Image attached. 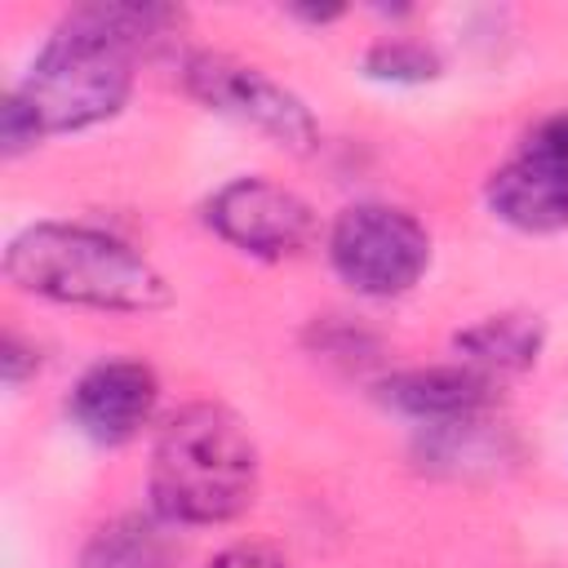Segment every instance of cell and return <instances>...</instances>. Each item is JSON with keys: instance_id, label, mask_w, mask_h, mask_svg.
<instances>
[{"instance_id": "obj_17", "label": "cell", "mask_w": 568, "mask_h": 568, "mask_svg": "<svg viewBox=\"0 0 568 568\" xmlns=\"http://www.w3.org/2000/svg\"><path fill=\"white\" fill-rule=\"evenodd\" d=\"M40 373V351H36V342H27L22 333H4V342H0V377H4V386H22L27 377H36Z\"/></svg>"}, {"instance_id": "obj_4", "label": "cell", "mask_w": 568, "mask_h": 568, "mask_svg": "<svg viewBox=\"0 0 568 568\" xmlns=\"http://www.w3.org/2000/svg\"><path fill=\"white\" fill-rule=\"evenodd\" d=\"M324 253H328L333 275L351 293L390 302L422 284V275L430 271L435 240L426 222L408 213L404 204L359 200L333 217L324 235Z\"/></svg>"}, {"instance_id": "obj_10", "label": "cell", "mask_w": 568, "mask_h": 568, "mask_svg": "<svg viewBox=\"0 0 568 568\" xmlns=\"http://www.w3.org/2000/svg\"><path fill=\"white\" fill-rule=\"evenodd\" d=\"M413 462L426 475H444V479L497 475L506 462H515V439H510L506 426L493 422V413L462 417V422H439V426H417Z\"/></svg>"}, {"instance_id": "obj_13", "label": "cell", "mask_w": 568, "mask_h": 568, "mask_svg": "<svg viewBox=\"0 0 568 568\" xmlns=\"http://www.w3.org/2000/svg\"><path fill=\"white\" fill-rule=\"evenodd\" d=\"M359 71L377 84H430L444 75V58L435 44L417 40V36H404V31H390V36H377L364 53H359Z\"/></svg>"}, {"instance_id": "obj_5", "label": "cell", "mask_w": 568, "mask_h": 568, "mask_svg": "<svg viewBox=\"0 0 568 568\" xmlns=\"http://www.w3.org/2000/svg\"><path fill=\"white\" fill-rule=\"evenodd\" d=\"M182 89L200 106L271 138L275 146L293 151V155H311L320 146V120L311 115V106L288 84H280L275 75H266L231 53H213V49L186 53Z\"/></svg>"}, {"instance_id": "obj_16", "label": "cell", "mask_w": 568, "mask_h": 568, "mask_svg": "<svg viewBox=\"0 0 568 568\" xmlns=\"http://www.w3.org/2000/svg\"><path fill=\"white\" fill-rule=\"evenodd\" d=\"M524 151H532V155H541V160H550L555 169H564L568 173V111H555V115H541L528 133H524V142H519Z\"/></svg>"}, {"instance_id": "obj_18", "label": "cell", "mask_w": 568, "mask_h": 568, "mask_svg": "<svg viewBox=\"0 0 568 568\" xmlns=\"http://www.w3.org/2000/svg\"><path fill=\"white\" fill-rule=\"evenodd\" d=\"M204 568H288V559L266 541H231Z\"/></svg>"}, {"instance_id": "obj_19", "label": "cell", "mask_w": 568, "mask_h": 568, "mask_svg": "<svg viewBox=\"0 0 568 568\" xmlns=\"http://www.w3.org/2000/svg\"><path fill=\"white\" fill-rule=\"evenodd\" d=\"M346 9L342 4H328V9H315V4H297V9H288V18H297V22H311V27H324V22H337Z\"/></svg>"}, {"instance_id": "obj_14", "label": "cell", "mask_w": 568, "mask_h": 568, "mask_svg": "<svg viewBox=\"0 0 568 568\" xmlns=\"http://www.w3.org/2000/svg\"><path fill=\"white\" fill-rule=\"evenodd\" d=\"M306 342H311V351H320L328 359H342V364H364V359L377 355V333H368L364 324H351L342 315L315 320Z\"/></svg>"}, {"instance_id": "obj_15", "label": "cell", "mask_w": 568, "mask_h": 568, "mask_svg": "<svg viewBox=\"0 0 568 568\" xmlns=\"http://www.w3.org/2000/svg\"><path fill=\"white\" fill-rule=\"evenodd\" d=\"M40 142H44L40 120H36L31 106L9 89V93H4V106H0V155H4V160H18V155L36 151Z\"/></svg>"}, {"instance_id": "obj_1", "label": "cell", "mask_w": 568, "mask_h": 568, "mask_svg": "<svg viewBox=\"0 0 568 568\" xmlns=\"http://www.w3.org/2000/svg\"><path fill=\"white\" fill-rule=\"evenodd\" d=\"M182 22L169 4H75L44 36L13 93L44 138L115 120L138 84V58Z\"/></svg>"}, {"instance_id": "obj_8", "label": "cell", "mask_w": 568, "mask_h": 568, "mask_svg": "<svg viewBox=\"0 0 568 568\" xmlns=\"http://www.w3.org/2000/svg\"><path fill=\"white\" fill-rule=\"evenodd\" d=\"M377 404L413 417L417 426H439V422H462V417H484L497 408V382L470 364H417L386 373L377 382Z\"/></svg>"}, {"instance_id": "obj_3", "label": "cell", "mask_w": 568, "mask_h": 568, "mask_svg": "<svg viewBox=\"0 0 568 568\" xmlns=\"http://www.w3.org/2000/svg\"><path fill=\"white\" fill-rule=\"evenodd\" d=\"M257 444L226 404H182L151 444L146 497L169 528H217L257 501Z\"/></svg>"}, {"instance_id": "obj_11", "label": "cell", "mask_w": 568, "mask_h": 568, "mask_svg": "<svg viewBox=\"0 0 568 568\" xmlns=\"http://www.w3.org/2000/svg\"><path fill=\"white\" fill-rule=\"evenodd\" d=\"M453 351L462 364L488 373L493 382L537 368L546 351V320L532 311H497L453 333Z\"/></svg>"}, {"instance_id": "obj_9", "label": "cell", "mask_w": 568, "mask_h": 568, "mask_svg": "<svg viewBox=\"0 0 568 568\" xmlns=\"http://www.w3.org/2000/svg\"><path fill=\"white\" fill-rule=\"evenodd\" d=\"M484 204L510 231L559 235L568 231V173L519 146L484 178Z\"/></svg>"}, {"instance_id": "obj_7", "label": "cell", "mask_w": 568, "mask_h": 568, "mask_svg": "<svg viewBox=\"0 0 568 568\" xmlns=\"http://www.w3.org/2000/svg\"><path fill=\"white\" fill-rule=\"evenodd\" d=\"M155 408H160V377L146 359L133 355H111L89 364L67 395L71 426L102 448H120L138 439L151 426Z\"/></svg>"}, {"instance_id": "obj_2", "label": "cell", "mask_w": 568, "mask_h": 568, "mask_svg": "<svg viewBox=\"0 0 568 568\" xmlns=\"http://www.w3.org/2000/svg\"><path fill=\"white\" fill-rule=\"evenodd\" d=\"M4 280L53 306L155 315L173 302L169 275L129 240L89 222H31L4 244Z\"/></svg>"}, {"instance_id": "obj_6", "label": "cell", "mask_w": 568, "mask_h": 568, "mask_svg": "<svg viewBox=\"0 0 568 568\" xmlns=\"http://www.w3.org/2000/svg\"><path fill=\"white\" fill-rule=\"evenodd\" d=\"M204 226L231 244L235 253H248L257 262H284L297 257L320 240V217L306 195L293 186L266 178V173H240L222 182L204 200Z\"/></svg>"}, {"instance_id": "obj_12", "label": "cell", "mask_w": 568, "mask_h": 568, "mask_svg": "<svg viewBox=\"0 0 568 568\" xmlns=\"http://www.w3.org/2000/svg\"><path fill=\"white\" fill-rule=\"evenodd\" d=\"M75 568H178V546L164 519L133 510L98 524L84 537Z\"/></svg>"}]
</instances>
